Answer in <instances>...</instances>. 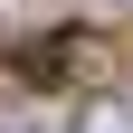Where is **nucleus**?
Wrapping results in <instances>:
<instances>
[{
    "mask_svg": "<svg viewBox=\"0 0 133 133\" xmlns=\"http://www.w3.org/2000/svg\"><path fill=\"white\" fill-rule=\"evenodd\" d=\"M76 57H86V29H57V38H38V48H19V66L38 76V86H57V76H76Z\"/></svg>",
    "mask_w": 133,
    "mask_h": 133,
    "instance_id": "1",
    "label": "nucleus"
},
{
    "mask_svg": "<svg viewBox=\"0 0 133 133\" xmlns=\"http://www.w3.org/2000/svg\"><path fill=\"white\" fill-rule=\"evenodd\" d=\"M76 133H133V105H95V114H86Z\"/></svg>",
    "mask_w": 133,
    "mask_h": 133,
    "instance_id": "2",
    "label": "nucleus"
}]
</instances>
